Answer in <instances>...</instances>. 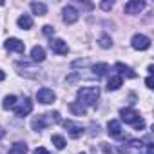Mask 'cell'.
Returning <instances> with one entry per match:
<instances>
[{"label": "cell", "mask_w": 154, "mask_h": 154, "mask_svg": "<svg viewBox=\"0 0 154 154\" xmlns=\"http://www.w3.org/2000/svg\"><path fill=\"white\" fill-rule=\"evenodd\" d=\"M4 136H6V131H4V129H2V127H0V140H2V138H4Z\"/></svg>", "instance_id": "cell-30"}, {"label": "cell", "mask_w": 154, "mask_h": 154, "mask_svg": "<svg viewBox=\"0 0 154 154\" xmlns=\"http://www.w3.org/2000/svg\"><path fill=\"white\" fill-rule=\"evenodd\" d=\"M9 154H27V145L22 141L13 143V147L9 149Z\"/></svg>", "instance_id": "cell-18"}, {"label": "cell", "mask_w": 154, "mask_h": 154, "mask_svg": "<svg viewBox=\"0 0 154 154\" xmlns=\"http://www.w3.org/2000/svg\"><path fill=\"white\" fill-rule=\"evenodd\" d=\"M36 100H38L40 103L47 105V103H53V102L56 100V94H54L51 89H47V87H42V89L36 93Z\"/></svg>", "instance_id": "cell-5"}, {"label": "cell", "mask_w": 154, "mask_h": 154, "mask_svg": "<svg viewBox=\"0 0 154 154\" xmlns=\"http://www.w3.org/2000/svg\"><path fill=\"white\" fill-rule=\"evenodd\" d=\"M69 111H71L72 114H76V116H85V112H87V109H85L82 103H78V102L69 103Z\"/></svg>", "instance_id": "cell-16"}, {"label": "cell", "mask_w": 154, "mask_h": 154, "mask_svg": "<svg viewBox=\"0 0 154 154\" xmlns=\"http://www.w3.org/2000/svg\"><path fill=\"white\" fill-rule=\"evenodd\" d=\"M4 78H6V72H4V71H2V69H0V82H2V80H4Z\"/></svg>", "instance_id": "cell-29"}, {"label": "cell", "mask_w": 154, "mask_h": 154, "mask_svg": "<svg viewBox=\"0 0 154 154\" xmlns=\"http://www.w3.org/2000/svg\"><path fill=\"white\" fill-rule=\"evenodd\" d=\"M62 18H63L65 24H74L78 20V11H76L72 6H65L63 11H62Z\"/></svg>", "instance_id": "cell-9"}, {"label": "cell", "mask_w": 154, "mask_h": 154, "mask_svg": "<svg viewBox=\"0 0 154 154\" xmlns=\"http://www.w3.org/2000/svg\"><path fill=\"white\" fill-rule=\"evenodd\" d=\"M33 154H49V150H47V149H44V147H38V149H35V150H33Z\"/></svg>", "instance_id": "cell-26"}, {"label": "cell", "mask_w": 154, "mask_h": 154, "mask_svg": "<svg viewBox=\"0 0 154 154\" xmlns=\"http://www.w3.org/2000/svg\"><path fill=\"white\" fill-rule=\"evenodd\" d=\"M112 45V40H111V36H107V35H102L100 36V47H103V49H109Z\"/></svg>", "instance_id": "cell-23"}, {"label": "cell", "mask_w": 154, "mask_h": 154, "mask_svg": "<svg viewBox=\"0 0 154 154\" xmlns=\"http://www.w3.org/2000/svg\"><path fill=\"white\" fill-rule=\"evenodd\" d=\"M100 6H102V9H105V11H107V9H111V8H112V2H102Z\"/></svg>", "instance_id": "cell-28"}, {"label": "cell", "mask_w": 154, "mask_h": 154, "mask_svg": "<svg viewBox=\"0 0 154 154\" xmlns=\"http://www.w3.org/2000/svg\"><path fill=\"white\" fill-rule=\"evenodd\" d=\"M82 154H85V152H82Z\"/></svg>", "instance_id": "cell-32"}, {"label": "cell", "mask_w": 154, "mask_h": 154, "mask_svg": "<svg viewBox=\"0 0 154 154\" xmlns=\"http://www.w3.org/2000/svg\"><path fill=\"white\" fill-rule=\"evenodd\" d=\"M17 24H18L20 29H31V27H33V18H31L29 15H22V17L17 20Z\"/></svg>", "instance_id": "cell-17"}, {"label": "cell", "mask_w": 154, "mask_h": 154, "mask_svg": "<svg viewBox=\"0 0 154 154\" xmlns=\"http://www.w3.org/2000/svg\"><path fill=\"white\" fill-rule=\"evenodd\" d=\"M31 11H33L35 15H45V13H47V6L42 4V2H33V4H31Z\"/></svg>", "instance_id": "cell-20"}, {"label": "cell", "mask_w": 154, "mask_h": 154, "mask_svg": "<svg viewBox=\"0 0 154 154\" xmlns=\"http://www.w3.org/2000/svg\"><path fill=\"white\" fill-rule=\"evenodd\" d=\"M122 84H123V78L122 76H111L109 78V82H107V91H118L120 87H122Z\"/></svg>", "instance_id": "cell-15"}, {"label": "cell", "mask_w": 154, "mask_h": 154, "mask_svg": "<svg viewBox=\"0 0 154 154\" xmlns=\"http://www.w3.org/2000/svg\"><path fill=\"white\" fill-rule=\"evenodd\" d=\"M51 141H53V145H54L58 150H62V149L67 145V143H65V140H63V136H60V134H53Z\"/></svg>", "instance_id": "cell-22"}, {"label": "cell", "mask_w": 154, "mask_h": 154, "mask_svg": "<svg viewBox=\"0 0 154 154\" xmlns=\"http://www.w3.org/2000/svg\"><path fill=\"white\" fill-rule=\"evenodd\" d=\"M62 123H63L65 131L69 132V136L74 138V140H78V138L84 134V127L78 125V123H74V122H71V120H65V122H62Z\"/></svg>", "instance_id": "cell-3"}, {"label": "cell", "mask_w": 154, "mask_h": 154, "mask_svg": "<svg viewBox=\"0 0 154 154\" xmlns=\"http://www.w3.org/2000/svg\"><path fill=\"white\" fill-rule=\"evenodd\" d=\"M15 105H17V96H15V94H9V96H6V98H4V102H2V107H4L6 111L13 109Z\"/></svg>", "instance_id": "cell-21"}, {"label": "cell", "mask_w": 154, "mask_h": 154, "mask_svg": "<svg viewBox=\"0 0 154 154\" xmlns=\"http://www.w3.org/2000/svg\"><path fill=\"white\" fill-rule=\"evenodd\" d=\"M132 125H134V129H136V131H141V129H145V120H143V118H140V120H138L136 123H132Z\"/></svg>", "instance_id": "cell-25"}, {"label": "cell", "mask_w": 154, "mask_h": 154, "mask_svg": "<svg viewBox=\"0 0 154 154\" xmlns=\"http://www.w3.org/2000/svg\"><path fill=\"white\" fill-rule=\"evenodd\" d=\"M107 132H109V136H112V138H122L123 129H122V125H120L118 120H111V122L107 123Z\"/></svg>", "instance_id": "cell-11"}, {"label": "cell", "mask_w": 154, "mask_h": 154, "mask_svg": "<svg viewBox=\"0 0 154 154\" xmlns=\"http://www.w3.org/2000/svg\"><path fill=\"white\" fill-rule=\"evenodd\" d=\"M58 122H60V112L54 111V112H47V114H42L38 118H33L31 120V127H33V131H44L47 125L58 123Z\"/></svg>", "instance_id": "cell-2"}, {"label": "cell", "mask_w": 154, "mask_h": 154, "mask_svg": "<svg viewBox=\"0 0 154 154\" xmlns=\"http://www.w3.org/2000/svg\"><path fill=\"white\" fill-rule=\"evenodd\" d=\"M31 60L33 62H44L45 60V49L42 45H35L31 49Z\"/></svg>", "instance_id": "cell-14"}, {"label": "cell", "mask_w": 154, "mask_h": 154, "mask_svg": "<svg viewBox=\"0 0 154 154\" xmlns=\"http://www.w3.org/2000/svg\"><path fill=\"white\" fill-rule=\"evenodd\" d=\"M120 116H122V122H125V123H136V122L140 120V114H138L132 107L122 109V111H120Z\"/></svg>", "instance_id": "cell-6"}, {"label": "cell", "mask_w": 154, "mask_h": 154, "mask_svg": "<svg viewBox=\"0 0 154 154\" xmlns=\"http://www.w3.org/2000/svg\"><path fill=\"white\" fill-rule=\"evenodd\" d=\"M44 35L45 36H53L54 35V27L53 26H44Z\"/></svg>", "instance_id": "cell-24"}, {"label": "cell", "mask_w": 154, "mask_h": 154, "mask_svg": "<svg viewBox=\"0 0 154 154\" xmlns=\"http://www.w3.org/2000/svg\"><path fill=\"white\" fill-rule=\"evenodd\" d=\"M114 69L120 72L118 76H125V78H136V72H134V69H131L129 65H125V63H122V62H118L116 65H114Z\"/></svg>", "instance_id": "cell-12"}, {"label": "cell", "mask_w": 154, "mask_h": 154, "mask_svg": "<svg viewBox=\"0 0 154 154\" xmlns=\"http://www.w3.org/2000/svg\"><path fill=\"white\" fill-rule=\"evenodd\" d=\"M145 85H147L149 89H154V80H152V76H149V78L145 80Z\"/></svg>", "instance_id": "cell-27"}, {"label": "cell", "mask_w": 154, "mask_h": 154, "mask_svg": "<svg viewBox=\"0 0 154 154\" xmlns=\"http://www.w3.org/2000/svg\"><path fill=\"white\" fill-rule=\"evenodd\" d=\"M131 44H132V47L136 51H147L150 47V38L145 36V35H134Z\"/></svg>", "instance_id": "cell-4"}, {"label": "cell", "mask_w": 154, "mask_h": 154, "mask_svg": "<svg viewBox=\"0 0 154 154\" xmlns=\"http://www.w3.org/2000/svg\"><path fill=\"white\" fill-rule=\"evenodd\" d=\"M17 116H20V118H24V116H27V114H31V111H33V102L29 100V98H26L17 109Z\"/></svg>", "instance_id": "cell-13"}, {"label": "cell", "mask_w": 154, "mask_h": 154, "mask_svg": "<svg viewBox=\"0 0 154 154\" xmlns=\"http://www.w3.org/2000/svg\"><path fill=\"white\" fill-rule=\"evenodd\" d=\"M4 47H6L8 51L24 53V49H26V44H24L22 40H18V38H8V40H6V44H4Z\"/></svg>", "instance_id": "cell-8"}, {"label": "cell", "mask_w": 154, "mask_h": 154, "mask_svg": "<svg viewBox=\"0 0 154 154\" xmlns=\"http://www.w3.org/2000/svg\"><path fill=\"white\" fill-rule=\"evenodd\" d=\"M93 72L102 78V76H105V74L109 72V65H107V63H94V65H93Z\"/></svg>", "instance_id": "cell-19"}, {"label": "cell", "mask_w": 154, "mask_h": 154, "mask_svg": "<svg viewBox=\"0 0 154 154\" xmlns=\"http://www.w3.org/2000/svg\"><path fill=\"white\" fill-rule=\"evenodd\" d=\"M76 98H78V103L85 105H96L98 98H100V89L98 87H80L76 91Z\"/></svg>", "instance_id": "cell-1"}, {"label": "cell", "mask_w": 154, "mask_h": 154, "mask_svg": "<svg viewBox=\"0 0 154 154\" xmlns=\"http://www.w3.org/2000/svg\"><path fill=\"white\" fill-rule=\"evenodd\" d=\"M0 6H4V2H0Z\"/></svg>", "instance_id": "cell-31"}, {"label": "cell", "mask_w": 154, "mask_h": 154, "mask_svg": "<svg viewBox=\"0 0 154 154\" xmlns=\"http://www.w3.org/2000/svg\"><path fill=\"white\" fill-rule=\"evenodd\" d=\"M143 8H145V2H141V0H131V2L125 4V13L127 15H138Z\"/></svg>", "instance_id": "cell-10"}, {"label": "cell", "mask_w": 154, "mask_h": 154, "mask_svg": "<svg viewBox=\"0 0 154 154\" xmlns=\"http://www.w3.org/2000/svg\"><path fill=\"white\" fill-rule=\"evenodd\" d=\"M49 47H51V51L56 53V54H67V53H69V45H67L62 38H54V40H51Z\"/></svg>", "instance_id": "cell-7"}]
</instances>
